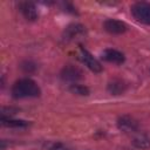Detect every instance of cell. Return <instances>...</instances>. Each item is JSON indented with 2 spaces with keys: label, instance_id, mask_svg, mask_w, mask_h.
Listing matches in <instances>:
<instances>
[{
  "label": "cell",
  "instance_id": "obj_1",
  "mask_svg": "<svg viewBox=\"0 0 150 150\" xmlns=\"http://www.w3.org/2000/svg\"><path fill=\"white\" fill-rule=\"evenodd\" d=\"M41 90L38 83L30 79H21L13 84L12 94L15 98L25 97H38Z\"/></svg>",
  "mask_w": 150,
  "mask_h": 150
},
{
  "label": "cell",
  "instance_id": "obj_2",
  "mask_svg": "<svg viewBox=\"0 0 150 150\" xmlns=\"http://www.w3.org/2000/svg\"><path fill=\"white\" fill-rule=\"evenodd\" d=\"M132 16L145 25H150V4L149 2H136L131 7Z\"/></svg>",
  "mask_w": 150,
  "mask_h": 150
},
{
  "label": "cell",
  "instance_id": "obj_3",
  "mask_svg": "<svg viewBox=\"0 0 150 150\" xmlns=\"http://www.w3.org/2000/svg\"><path fill=\"white\" fill-rule=\"evenodd\" d=\"M79 56H80L81 61H82L90 70H93L94 73H100V71H102V66H101V63H100L87 49H84L83 47L80 48Z\"/></svg>",
  "mask_w": 150,
  "mask_h": 150
},
{
  "label": "cell",
  "instance_id": "obj_4",
  "mask_svg": "<svg viewBox=\"0 0 150 150\" xmlns=\"http://www.w3.org/2000/svg\"><path fill=\"white\" fill-rule=\"evenodd\" d=\"M82 70L73 64H67L63 67V69L61 70V79L63 81H68V82H76L80 79H82Z\"/></svg>",
  "mask_w": 150,
  "mask_h": 150
},
{
  "label": "cell",
  "instance_id": "obj_5",
  "mask_svg": "<svg viewBox=\"0 0 150 150\" xmlns=\"http://www.w3.org/2000/svg\"><path fill=\"white\" fill-rule=\"evenodd\" d=\"M103 28L110 34H123L128 29V26L120 20L108 19L103 22Z\"/></svg>",
  "mask_w": 150,
  "mask_h": 150
},
{
  "label": "cell",
  "instance_id": "obj_6",
  "mask_svg": "<svg viewBox=\"0 0 150 150\" xmlns=\"http://www.w3.org/2000/svg\"><path fill=\"white\" fill-rule=\"evenodd\" d=\"M86 33V29L82 25H79V23H74V25H70L66 28L64 30V36L63 39L66 41H73V40H76L81 36H83Z\"/></svg>",
  "mask_w": 150,
  "mask_h": 150
},
{
  "label": "cell",
  "instance_id": "obj_7",
  "mask_svg": "<svg viewBox=\"0 0 150 150\" xmlns=\"http://www.w3.org/2000/svg\"><path fill=\"white\" fill-rule=\"evenodd\" d=\"M102 59L107 62H110V63H115V64H122L125 60L124 57V54L116 50V49H112V48H108V49H104L103 53H102Z\"/></svg>",
  "mask_w": 150,
  "mask_h": 150
},
{
  "label": "cell",
  "instance_id": "obj_8",
  "mask_svg": "<svg viewBox=\"0 0 150 150\" xmlns=\"http://www.w3.org/2000/svg\"><path fill=\"white\" fill-rule=\"evenodd\" d=\"M118 128L124 132H135L138 129V123L131 116H122L117 121Z\"/></svg>",
  "mask_w": 150,
  "mask_h": 150
},
{
  "label": "cell",
  "instance_id": "obj_9",
  "mask_svg": "<svg viewBox=\"0 0 150 150\" xmlns=\"http://www.w3.org/2000/svg\"><path fill=\"white\" fill-rule=\"evenodd\" d=\"M20 11L27 20L34 21V20L38 19V15H39L38 9H36V7L33 2H22V4H20Z\"/></svg>",
  "mask_w": 150,
  "mask_h": 150
},
{
  "label": "cell",
  "instance_id": "obj_10",
  "mask_svg": "<svg viewBox=\"0 0 150 150\" xmlns=\"http://www.w3.org/2000/svg\"><path fill=\"white\" fill-rule=\"evenodd\" d=\"M125 89H127V84L124 83V81H122L120 79H114L108 84V90L112 95H120V94L124 93Z\"/></svg>",
  "mask_w": 150,
  "mask_h": 150
},
{
  "label": "cell",
  "instance_id": "obj_11",
  "mask_svg": "<svg viewBox=\"0 0 150 150\" xmlns=\"http://www.w3.org/2000/svg\"><path fill=\"white\" fill-rule=\"evenodd\" d=\"M132 143H134V145L137 146V148L145 149V148H149V146H150V138H149L146 135L141 134V135H137L136 137H134Z\"/></svg>",
  "mask_w": 150,
  "mask_h": 150
},
{
  "label": "cell",
  "instance_id": "obj_12",
  "mask_svg": "<svg viewBox=\"0 0 150 150\" xmlns=\"http://www.w3.org/2000/svg\"><path fill=\"white\" fill-rule=\"evenodd\" d=\"M2 125L5 127H9V128H21V127H26L28 123L26 121H21V120H6V118H1Z\"/></svg>",
  "mask_w": 150,
  "mask_h": 150
},
{
  "label": "cell",
  "instance_id": "obj_13",
  "mask_svg": "<svg viewBox=\"0 0 150 150\" xmlns=\"http://www.w3.org/2000/svg\"><path fill=\"white\" fill-rule=\"evenodd\" d=\"M70 91L74 94H79V95H88L89 94V89L81 84H71Z\"/></svg>",
  "mask_w": 150,
  "mask_h": 150
},
{
  "label": "cell",
  "instance_id": "obj_14",
  "mask_svg": "<svg viewBox=\"0 0 150 150\" xmlns=\"http://www.w3.org/2000/svg\"><path fill=\"white\" fill-rule=\"evenodd\" d=\"M50 150H68L66 146H63V145H61V144H56V145H54Z\"/></svg>",
  "mask_w": 150,
  "mask_h": 150
}]
</instances>
